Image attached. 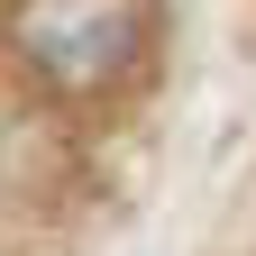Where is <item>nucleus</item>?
<instances>
[{
    "label": "nucleus",
    "mask_w": 256,
    "mask_h": 256,
    "mask_svg": "<svg viewBox=\"0 0 256 256\" xmlns=\"http://www.w3.org/2000/svg\"><path fill=\"white\" fill-rule=\"evenodd\" d=\"M18 46H28V64L46 82L101 92L146 46V0H28L18 10Z\"/></svg>",
    "instance_id": "nucleus-1"
}]
</instances>
